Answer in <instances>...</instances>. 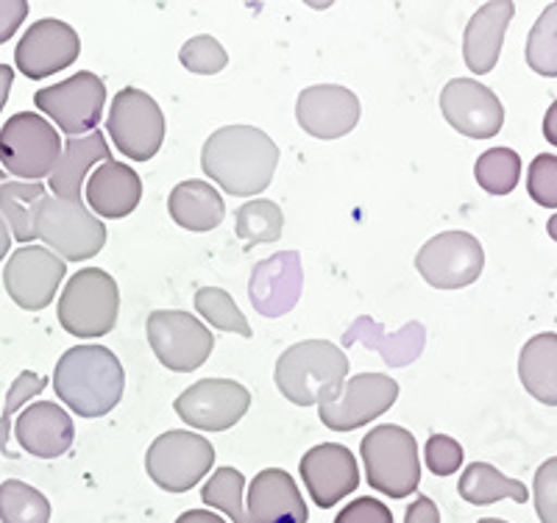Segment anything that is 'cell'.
<instances>
[{"label":"cell","mask_w":557,"mask_h":523,"mask_svg":"<svg viewBox=\"0 0 557 523\" xmlns=\"http://www.w3.org/2000/svg\"><path fill=\"white\" fill-rule=\"evenodd\" d=\"M203 176L237 198L260 196L278 167V148L253 126H223L212 132L201 151Z\"/></svg>","instance_id":"6da1fadb"},{"label":"cell","mask_w":557,"mask_h":523,"mask_svg":"<svg viewBox=\"0 0 557 523\" xmlns=\"http://www.w3.org/2000/svg\"><path fill=\"white\" fill-rule=\"evenodd\" d=\"M126 373L103 346H76L62 353L53 371V390L78 418H101L121 403Z\"/></svg>","instance_id":"7a4b0ae2"},{"label":"cell","mask_w":557,"mask_h":523,"mask_svg":"<svg viewBox=\"0 0 557 523\" xmlns=\"http://www.w3.org/2000/svg\"><path fill=\"white\" fill-rule=\"evenodd\" d=\"M348 357L326 340H305L287 348L276 362L278 393L296 407L335 401L346 387Z\"/></svg>","instance_id":"3957f363"},{"label":"cell","mask_w":557,"mask_h":523,"mask_svg":"<svg viewBox=\"0 0 557 523\" xmlns=\"http://www.w3.org/2000/svg\"><path fill=\"white\" fill-rule=\"evenodd\" d=\"M117 312H121V290L117 282L101 267H84L76 276H70L57 307L64 332L84 340L109 335L117 323Z\"/></svg>","instance_id":"277c9868"},{"label":"cell","mask_w":557,"mask_h":523,"mask_svg":"<svg viewBox=\"0 0 557 523\" xmlns=\"http://www.w3.org/2000/svg\"><path fill=\"white\" fill-rule=\"evenodd\" d=\"M368 487L391 498H407L421 485L418 443L405 426H376L360 443Z\"/></svg>","instance_id":"5b68a950"},{"label":"cell","mask_w":557,"mask_h":523,"mask_svg":"<svg viewBox=\"0 0 557 523\" xmlns=\"http://www.w3.org/2000/svg\"><path fill=\"white\" fill-rule=\"evenodd\" d=\"M37 240L64 262H87L107 246V226L84 201L45 196L37 207Z\"/></svg>","instance_id":"8992f818"},{"label":"cell","mask_w":557,"mask_h":523,"mask_svg":"<svg viewBox=\"0 0 557 523\" xmlns=\"http://www.w3.org/2000/svg\"><path fill=\"white\" fill-rule=\"evenodd\" d=\"M59 132L37 112H17L0 128V167L20 182L51 178L62 159Z\"/></svg>","instance_id":"52a82bcc"},{"label":"cell","mask_w":557,"mask_h":523,"mask_svg":"<svg viewBox=\"0 0 557 523\" xmlns=\"http://www.w3.org/2000/svg\"><path fill=\"white\" fill-rule=\"evenodd\" d=\"M107 132L123 157L132 162H148L165 142V114L148 92L123 87L109 109Z\"/></svg>","instance_id":"ba28073f"},{"label":"cell","mask_w":557,"mask_h":523,"mask_svg":"<svg viewBox=\"0 0 557 523\" xmlns=\"http://www.w3.org/2000/svg\"><path fill=\"white\" fill-rule=\"evenodd\" d=\"M215 465V448L207 437L173 429L159 435L146 454V471L165 493H187Z\"/></svg>","instance_id":"9c48e42d"},{"label":"cell","mask_w":557,"mask_h":523,"mask_svg":"<svg viewBox=\"0 0 557 523\" xmlns=\"http://www.w3.org/2000/svg\"><path fill=\"white\" fill-rule=\"evenodd\" d=\"M34 103L57 123L59 132L67 137H87L101 123V112L107 107V84L96 73L82 70L53 87L37 89Z\"/></svg>","instance_id":"30bf717a"},{"label":"cell","mask_w":557,"mask_h":523,"mask_svg":"<svg viewBox=\"0 0 557 523\" xmlns=\"http://www.w3.org/2000/svg\"><path fill=\"white\" fill-rule=\"evenodd\" d=\"M148 343L157 360L173 373L198 371L215 348L212 332L190 312L157 309L148 315Z\"/></svg>","instance_id":"8fae6325"},{"label":"cell","mask_w":557,"mask_h":523,"mask_svg":"<svg viewBox=\"0 0 557 523\" xmlns=\"http://www.w3.org/2000/svg\"><path fill=\"white\" fill-rule=\"evenodd\" d=\"M485 267L482 242L469 232L435 234L416 257V271L435 290H460L480 278Z\"/></svg>","instance_id":"7c38bea8"},{"label":"cell","mask_w":557,"mask_h":523,"mask_svg":"<svg viewBox=\"0 0 557 523\" xmlns=\"http://www.w3.org/2000/svg\"><path fill=\"white\" fill-rule=\"evenodd\" d=\"M173 407L190 429L226 432L246 418L251 393L235 378H201L187 387Z\"/></svg>","instance_id":"4fadbf2b"},{"label":"cell","mask_w":557,"mask_h":523,"mask_svg":"<svg viewBox=\"0 0 557 523\" xmlns=\"http://www.w3.org/2000/svg\"><path fill=\"white\" fill-rule=\"evenodd\" d=\"M399 398V382L385 373L351 376L341 396L318 407L321 423L332 432H355L385 415Z\"/></svg>","instance_id":"5bb4252c"},{"label":"cell","mask_w":557,"mask_h":523,"mask_svg":"<svg viewBox=\"0 0 557 523\" xmlns=\"http://www.w3.org/2000/svg\"><path fill=\"white\" fill-rule=\"evenodd\" d=\"M67 265L64 259L42 246H23L9 257L3 267V287L9 298L26 312H39L57 298Z\"/></svg>","instance_id":"9a60e30c"},{"label":"cell","mask_w":557,"mask_h":523,"mask_svg":"<svg viewBox=\"0 0 557 523\" xmlns=\"http://www.w3.org/2000/svg\"><path fill=\"white\" fill-rule=\"evenodd\" d=\"M78 53H82V39L76 28L67 26L64 20L45 17L23 34L14 51V64L23 76L39 82L76 64Z\"/></svg>","instance_id":"2e32d148"},{"label":"cell","mask_w":557,"mask_h":523,"mask_svg":"<svg viewBox=\"0 0 557 523\" xmlns=\"http://www.w3.org/2000/svg\"><path fill=\"white\" fill-rule=\"evenodd\" d=\"M441 112L462 137L491 139L505 126V107L494 89L474 78H451L441 92Z\"/></svg>","instance_id":"e0dca14e"},{"label":"cell","mask_w":557,"mask_h":523,"mask_svg":"<svg viewBox=\"0 0 557 523\" xmlns=\"http://www.w3.org/2000/svg\"><path fill=\"white\" fill-rule=\"evenodd\" d=\"M301 482L321 510L341 505L348 493L360 487V468L355 454L341 443H321L301 457Z\"/></svg>","instance_id":"ac0fdd59"},{"label":"cell","mask_w":557,"mask_h":523,"mask_svg":"<svg viewBox=\"0 0 557 523\" xmlns=\"http://www.w3.org/2000/svg\"><path fill=\"white\" fill-rule=\"evenodd\" d=\"M296 121L315 139H341L360 123V98L348 87L315 84L298 95Z\"/></svg>","instance_id":"d6986e66"},{"label":"cell","mask_w":557,"mask_h":523,"mask_svg":"<svg viewBox=\"0 0 557 523\" xmlns=\"http://www.w3.org/2000/svg\"><path fill=\"white\" fill-rule=\"evenodd\" d=\"M14 437L26 454L37 457V460H57V457L67 454L76 440V426L59 403L37 401L17 418Z\"/></svg>","instance_id":"ffe728a7"},{"label":"cell","mask_w":557,"mask_h":523,"mask_svg":"<svg viewBox=\"0 0 557 523\" xmlns=\"http://www.w3.org/2000/svg\"><path fill=\"white\" fill-rule=\"evenodd\" d=\"M248 518L251 523H307V510L296 480L282 468H265L248 487Z\"/></svg>","instance_id":"44dd1931"},{"label":"cell","mask_w":557,"mask_h":523,"mask_svg":"<svg viewBox=\"0 0 557 523\" xmlns=\"http://www.w3.org/2000/svg\"><path fill=\"white\" fill-rule=\"evenodd\" d=\"M516 14V3L510 0H494L485 3L474 17L469 20L466 34H462V59L466 67L474 76H485L496 67L502 53V42H505L507 26Z\"/></svg>","instance_id":"7402d4cb"},{"label":"cell","mask_w":557,"mask_h":523,"mask_svg":"<svg viewBox=\"0 0 557 523\" xmlns=\"http://www.w3.org/2000/svg\"><path fill=\"white\" fill-rule=\"evenodd\" d=\"M298 292H301V265L296 251L278 253L253 267L248 296L262 315L276 317L290 312Z\"/></svg>","instance_id":"603a6c76"},{"label":"cell","mask_w":557,"mask_h":523,"mask_svg":"<svg viewBox=\"0 0 557 523\" xmlns=\"http://www.w3.org/2000/svg\"><path fill=\"white\" fill-rule=\"evenodd\" d=\"M84 198H87L89 209L96 215L107 217V221H121V217L132 215L134 209L139 207L143 182L128 164L109 159L87 178Z\"/></svg>","instance_id":"cb8c5ba5"},{"label":"cell","mask_w":557,"mask_h":523,"mask_svg":"<svg viewBox=\"0 0 557 523\" xmlns=\"http://www.w3.org/2000/svg\"><path fill=\"white\" fill-rule=\"evenodd\" d=\"M112 159L109 142L103 132H92L87 137H70L64 146L62 159L51 173V189L57 198L64 201H82V187L87 173Z\"/></svg>","instance_id":"d4e9b609"},{"label":"cell","mask_w":557,"mask_h":523,"mask_svg":"<svg viewBox=\"0 0 557 523\" xmlns=\"http://www.w3.org/2000/svg\"><path fill=\"white\" fill-rule=\"evenodd\" d=\"M168 212L176 226L203 234L221 226L226 203L212 184L193 178V182H182L173 187L171 198H168Z\"/></svg>","instance_id":"484cf974"},{"label":"cell","mask_w":557,"mask_h":523,"mask_svg":"<svg viewBox=\"0 0 557 523\" xmlns=\"http://www.w3.org/2000/svg\"><path fill=\"white\" fill-rule=\"evenodd\" d=\"M519 378L524 390L546 407H557V335H535L519 353Z\"/></svg>","instance_id":"4316f807"},{"label":"cell","mask_w":557,"mask_h":523,"mask_svg":"<svg viewBox=\"0 0 557 523\" xmlns=\"http://www.w3.org/2000/svg\"><path fill=\"white\" fill-rule=\"evenodd\" d=\"M48 196L42 182H20L7 178L0 167V215L17 242L37 240V207Z\"/></svg>","instance_id":"83f0119b"},{"label":"cell","mask_w":557,"mask_h":523,"mask_svg":"<svg viewBox=\"0 0 557 523\" xmlns=\"http://www.w3.org/2000/svg\"><path fill=\"white\" fill-rule=\"evenodd\" d=\"M457 493H460L462 501H469L474 507L496 505L502 498H510L516 505H527V498H530L524 482L510 480V476H505L494 465H487V462H474V465L466 468L460 476V485H457Z\"/></svg>","instance_id":"f1b7e54d"},{"label":"cell","mask_w":557,"mask_h":523,"mask_svg":"<svg viewBox=\"0 0 557 523\" xmlns=\"http://www.w3.org/2000/svg\"><path fill=\"white\" fill-rule=\"evenodd\" d=\"M0 523H51V501L20 480L0 485Z\"/></svg>","instance_id":"f546056e"},{"label":"cell","mask_w":557,"mask_h":523,"mask_svg":"<svg viewBox=\"0 0 557 523\" xmlns=\"http://www.w3.org/2000/svg\"><path fill=\"white\" fill-rule=\"evenodd\" d=\"M474 178L487 196H510L519 187L521 157L513 148H491L476 159Z\"/></svg>","instance_id":"4dcf8cb0"},{"label":"cell","mask_w":557,"mask_h":523,"mask_svg":"<svg viewBox=\"0 0 557 523\" xmlns=\"http://www.w3.org/2000/svg\"><path fill=\"white\" fill-rule=\"evenodd\" d=\"M285 228V215L278 203L257 198L237 209L235 215V234L248 246H260V242H278Z\"/></svg>","instance_id":"1f68e13d"},{"label":"cell","mask_w":557,"mask_h":523,"mask_svg":"<svg viewBox=\"0 0 557 523\" xmlns=\"http://www.w3.org/2000/svg\"><path fill=\"white\" fill-rule=\"evenodd\" d=\"M243 493H246V476L235 468H218L201 490V501L212 510H221L235 523H251L246 505H243Z\"/></svg>","instance_id":"d6a6232c"},{"label":"cell","mask_w":557,"mask_h":523,"mask_svg":"<svg viewBox=\"0 0 557 523\" xmlns=\"http://www.w3.org/2000/svg\"><path fill=\"white\" fill-rule=\"evenodd\" d=\"M527 64L539 76L557 78V3L544 9L530 37H527Z\"/></svg>","instance_id":"836d02e7"},{"label":"cell","mask_w":557,"mask_h":523,"mask_svg":"<svg viewBox=\"0 0 557 523\" xmlns=\"http://www.w3.org/2000/svg\"><path fill=\"white\" fill-rule=\"evenodd\" d=\"M196 309L203 321L212 323V326L221 328V332L240 337L253 335L246 315L237 309L235 298L228 296L226 290H221V287H201V290L196 292Z\"/></svg>","instance_id":"e575fe53"},{"label":"cell","mask_w":557,"mask_h":523,"mask_svg":"<svg viewBox=\"0 0 557 523\" xmlns=\"http://www.w3.org/2000/svg\"><path fill=\"white\" fill-rule=\"evenodd\" d=\"M45 385H48V382L34 371H23L14 378L12 390H9L7 396V403H3V412H0V451L7 457H14L12 446H9V443H12V415L23 407V403L37 398L39 393L45 390Z\"/></svg>","instance_id":"d590c367"},{"label":"cell","mask_w":557,"mask_h":523,"mask_svg":"<svg viewBox=\"0 0 557 523\" xmlns=\"http://www.w3.org/2000/svg\"><path fill=\"white\" fill-rule=\"evenodd\" d=\"M178 62L190 73H196V76H215L228 64V53L215 37L201 34V37H193L182 45Z\"/></svg>","instance_id":"8d00e7d4"},{"label":"cell","mask_w":557,"mask_h":523,"mask_svg":"<svg viewBox=\"0 0 557 523\" xmlns=\"http://www.w3.org/2000/svg\"><path fill=\"white\" fill-rule=\"evenodd\" d=\"M527 192L539 207L557 209V157L555 153H541L532 159L527 171Z\"/></svg>","instance_id":"74e56055"},{"label":"cell","mask_w":557,"mask_h":523,"mask_svg":"<svg viewBox=\"0 0 557 523\" xmlns=\"http://www.w3.org/2000/svg\"><path fill=\"white\" fill-rule=\"evenodd\" d=\"M532 496H535V510H539L541 523H557V457L546 460L535 471Z\"/></svg>","instance_id":"f35d334b"},{"label":"cell","mask_w":557,"mask_h":523,"mask_svg":"<svg viewBox=\"0 0 557 523\" xmlns=\"http://www.w3.org/2000/svg\"><path fill=\"white\" fill-rule=\"evenodd\" d=\"M426 468L435 476H451L462 465V446L449 435H432L424 448Z\"/></svg>","instance_id":"ab89813d"},{"label":"cell","mask_w":557,"mask_h":523,"mask_svg":"<svg viewBox=\"0 0 557 523\" xmlns=\"http://www.w3.org/2000/svg\"><path fill=\"white\" fill-rule=\"evenodd\" d=\"M335 523H393V512L380 498H355L351 505L337 512Z\"/></svg>","instance_id":"60d3db41"},{"label":"cell","mask_w":557,"mask_h":523,"mask_svg":"<svg viewBox=\"0 0 557 523\" xmlns=\"http://www.w3.org/2000/svg\"><path fill=\"white\" fill-rule=\"evenodd\" d=\"M28 17V3L26 0H0V45L17 34L23 26V20Z\"/></svg>","instance_id":"b9f144b4"},{"label":"cell","mask_w":557,"mask_h":523,"mask_svg":"<svg viewBox=\"0 0 557 523\" xmlns=\"http://www.w3.org/2000/svg\"><path fill=\"white\" fill-rule=\"evenodd\" d=\"M405 523H441V512H437L435 501L426 496H418L405 512Z\"/></svg>","instance_id":"7bdbcfd3"},{"label":"cell","mask_w":557,"mask_h":523,"mask_svg":"<svg viewBox=\"0 0 557 523\" xmlns=\"http://www.w3.org/2000/svg\"><path fill=\"white\" fill-rule=\"evenodd\" d=\"M176 523H226V521L209 510H187L176 518Z\"/></svg>","instance_id":"ee69618b"},{"label":"cell","mask_w":557,"mask_h":523,"mask_svg":"<svg viewBox=\"0 0 557 523\" xmlns=\"http://www.w3.org/2000/svg\"><path fill=\"white\" fill-rule=\"evenodd\" d=\"M12 87H14V70L9 67V64H0V112H3V107H7Z\"/></svg>","instance_id":"f6af8a7d"},{"label":"cell","mask_w":557,"mask_h":523,"mask_svg":"<svg viewBox=\"0 0 557 523\" xmlns=\"http://www.w3.org/2000/svg\"><path fill=\"white\" fill-rule=\"evenodd\" d=\"M544 137L549 146L557 148V101L546 109V117H544Z\"/></svg>","instance_id":"bcb514c9"},{"label":"cell","mask_w":557,"mask_h":523,"mask_svg":"<svg viewBox=\"0 0 557 523\" xmlns=\"http://www.w3.org/2000/svg\"><path fill=\"white\" fill-rule=\"evenodd\" d=\"M9 248H12V232H9L7 221H3V215H0V262L7 259Z\"/></svg>","instance_id":"7dc6e473"},{"label":"cell","mask_w":557,"mask_h":523,"mask_svg":"<svg viewBox=\"0 0 557 523\" xmlns=\"http://www.w3.org/2000/svg\"><path fill=\"white\" fill-rule=\"evenodd\" d=\"M546 232H549L552 240L557 242V215H555V217H549V223H546Z\"/></svg>","instance_id":"c3c4849f"},{"label":"cell","mask_w":557,"mask_h":523,"mask_svg":"<svg viewBox=\"0 0 557 523\" xmlns=\"http://www.w3.org/2000/svg\"><path fill=\"white\" fill-rule=\"evenodd\" d=\"M480 523H507V521H502V518H482Z\"/></svg>","instance_id":"681fc988"}]
</instances>
